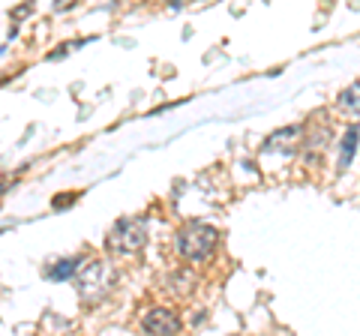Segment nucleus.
<instances>
[{
  "label": "nucleus",
  "mask_w": 360,
  "mask_h": 336,
  "mask_svg": "<svg viewBox=\"0 0 360 336\" xmlns=\"http://www.w3.org/2000/svg\"><path fill=\"white\" fill-rule=\"evenodd\" d=\"M148 243V217H123L111 226L105 250L115 255H132Z\"/></svg>",
  "instance_id": "obj_1"
},
{
  "label": "nucleus",
  "mask_w": 360,
  "mask_h": 336,
  "mask_svg": "<svg viewBox=\"0 0 360 336\" xmlns=\"http://www.w3.org/2000/svg\"><path fill=\"white\" fill-rule=\"evenodd\" d=\"M217 240H219V231L207 226V222H186L177 231V252L186 261H205L217 250Z\"/></svg>",
  "instance_id": "obj_2"
},
{
  "label": "nucleus",
  "mask_w": 360,
  "mask_h": 336,
  "mask_svg": "<svg viewBox=\"0 0 360 336\" xmlns=\"http://www.w3.org/2000/svg\"><path fill=\"white\" fill-rule=\"evenodd\" d=\"M75 285L84 300H99L111 288V267L105 261H82L75 267Z\"/></svg>",
  "instance_id": "obj_3"
},
{
  "label": "nucleus",
  "mask_w": 360,
  "mask_h": 336,
  "mask_svg": "<svg viewBox=\"0 0 360 336\" xmlns=\"http://www.w3.org/2000/svg\"><path fill=\"white\" fill-rule=\"evenodd\" d=\"M141 328H144V333L172 336V333H180V328H184V321H180V316H177L174 309L156 306V309H150L148 316L141 318Z\"/></svg>",
  "instance_id": "obj_4"
},
{
  "label": "nucleus",
  "mask_w": 360,
  "mask_h": 336,
  "mask_svg": "<svg viewBox=\"0 0 360 336\" xmlns=\"http://www.w3.org/2000/svg\"><path fill=\"white\" fill-rule=\"evenodd\" d=\"M303 141V129L300 127H285L274 132V136L267 138V150H279V153H295Z\"/></svg>",
  "instance_id": "obj_5"
},
{
  "label": "nucleus",
  "mask_w": 360,
  "mask_h": 336,
  "mask_svg": "<svg viewBox=\"0 0 360 336\" xmlns=\"http://www.w3.org/2000/svg\"><path fill=\"white\" fill-rule=\"evenodd\" d=\"M195 283H198V279L189 273V271H177V273L168 276L172 295H177V297H189V295H193V291H195Z\"/></svg>",
  "instance_id": "obj_6"
},
{
  "label": "nucleus",
  "mask_w": 360,
  "mask_h": 336,
  "mask_svg": "<svg viewBox=\"0 0 360 336\" xmlns=\"http://www.w3.org/2000/svg\"><path fill=\"white\" fill-rule=\"evenodd\" d=\"M354 150H357V127H348L342 136V156H340V172H345L354 162Z\"/></svg>",
  "instance_id": "obj_7"
},
{
  "label": "nucleus",
  "mask_w": 360,
  "mask_h": 336,
  "mask_svg": "<svg viewBox=\"0 0 360 336\" xmlns=\"http://www.w3.org/2000/svg\"><path fill=\"white\" fill-rule=\"evenodd\" d=\"M78 264H82L78 259H63V261H58V264H54V267H51V271L45 273V276H49V279H54V283H58V279H70V276L75 273V267H78Z\"/></svg>",
  "instance_id": "obj_8"
},
{
  "label": "nucleus",
  "mask_w": 360,
  "mask_h": 336,
  "mask_svg": "<svg viewBox=\"0 0 360 336\" xmlns=\"http://www.w3.org/2000/svg\"><path fill=\"white\" fill-rule=\"evenodd\" d=\"M340 103H342L345 108H352V115H357V84L348 87V91L340 96Z\"/></svg>",
  "instance_id": "obj_9"
},
{
  "label": "nucleus",
  "mask_w": 360,
  "mask_h": 336,
  "mask_svg": "<svg viewBox=\"0 0 360 336\" xmlns=\"http://www.w3.org/2000/svg\"><path fill=\"white\" fill-rule=\"evenodd\" d=\"M78 4V0H54V9H58V13H63V9H72Z\"/></svg>",
  "instance_id": "obj_10"
}]
</instances>
